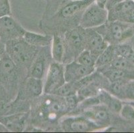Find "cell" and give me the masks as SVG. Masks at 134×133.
Masks as SVG:
<instances>
[{
	"label": "cell",
	"instance_id": "obj_1",
	"mask_svg": "<svg viewBox=\"0 0 134 133\" xmlns=\"http://www.w3.org/2000/svg\"><path fill=\"white\" fill-rule=\"evenodd\" d=\"M5 52L17 66L31 63L36 55V47L31 45L23 39L11 40L5 43Z\"/></svg>",
	"mask_w": 134,
	"mask_h": 133
},
{
	"label": "cell",
	"instance_id": "obj_2",
	"mask_svg": "<svg viewBox=\"0 0 134 133\" xmlns=\"http://www.w3.org/2000/svg\"><path fill=\"white\" fill-rule=\"evenodd\" d=\"M108 21V9L94 2L84 10L80 24L83 29H88L102 26Z\"/></svg>",
	"mask_w": 134,
	"mask_h": 133
},
{
	"label": "cell",
	"instance_id": "obj_3",
	"mask_svg": "<svg viewBox=\"0 0 134 133\" xmlns=\"http://www.w3.org/2000/svg\"><path fill=\"white\" fill-rule=\"evenodd\" d=\"M64 67L62 63L54 62L49 65L47 69L43 92L47 94L54 93L65 83Z\"/></svg>",
	"mask_w": 134,
	"mask_h": 133
},
{
	"label": "cell",
	"instance_id": "obj_4",
	"mask_svg": "<svg viewBox=\"0 0 134 133\" xmlns=\"http://www.w3.org/2000/svg\"><path fill=\"white\" fill-rule=\"evenodd\" d=\"M65 51L77 57L86 49V29L76 28L68 31L64 39Z\"/></svg>",
	"mask_w": 134,
	"mask_h": 133
},
{
	"label": "cell",
	"instance_id": "obj_5",
	"mask_svg": "<svg viewBox=\"0 0 134 133\" xmlns=\"http://www.w3.org/2000/svg\"><path fill=\"white\" fill-rule=\"evenodd\" d=\"M25 30L12 15L0 18V38L5 43L11 40L22 39Z\"/></svg>",
	"mask_w": 134,
	"mask_h": 133
},
{
	"label": "cell",
	"instance_id": "obj_6",
	"mask_svg": "<svg viewBox=\"0 0 134 133\" xmlns=\"http://www.w3.org/2000/svg\"><path fill=\"white\" fill-rule=\"evenodd\" d=\"M105 25L106 37L114 42H122L134 35V29L130 24L113 21L106 22Z\"/></svg>",
	"mask_w": 134,
	"mask_h": 133
},
{
	"label": "cell",
	"instance_id": "obj_7",
	"mask_svg": "<svg viewBox=\"0 0 134 133\" xmlns=\"http://www.w3.org/2000/svg\"><path fill=\"white\" fill-rule=\"evenodd\" d=\"M17 67L6 52L0 59V84L5 88L10 89L17 80Z\"/></svg>",
	"mask_w": 134,
	"mask_h": 133
},
{
	"label": "cell",
	"instance_id": "obj_8",
	"mask_svg": "<svg viewBox=\"0 0 134 133\" xmlns=\"http://www.w3.org/2000/svg\"><path fill=\"white\" fill-rule=\"evenodd\" d=\"M62 126L65 131L75 132L93 131L101 128L86 117H70L63 119Z\"/></svg>",
	"mask_w": 134,
	"mask_h": 133
},
{
	"label": "cell",
	"instance_id": "obj_9",
	"mask_svg": "<svg viewBox=\"0 0 134 133\" xmlns=\"http://www.w3.org/2000/svg\"><path fill=\"white\" fill-rule=\"evenodd\" d=\"M95 70L80 64L76 61H71L64 67V76L66 83H76L87 77Z\"/></svg>",
	"mask_w": 134,
	"mask_h": 133
},
{
	"label": "cell",
	"instance_id": "obj_10",
	"mask_svg": "<svg viewBox=\"0 0 134 133\" xmlns=\"http://www.w3.org/2000/svg\"><path fill=\"white\" fill-rule=\"evenodd\" d=\"M109 43L98 31L93 29H86V49L95 57H98L104 51Z\"/></svg>",
	"mask_w": 134,
	"mask_h": 133
},
{
	"label": "cell",
	"instance_id": "obj_11",
	"mask_svg": "<svg viewBox=\"0 0 134 133\" xmlns=\"http://www.w3.org/2000/svg\"><path fill=\"white\" fill-rule=\"evenodd\" d=\"M84 117L93 121L99 127L102 125H107L110 121L109 110L103 104L92 106L87 108L84 113Z\"/></svg>",
	"mask_w": 134,
	"mask_h": 133
},
{
	"label": "cell",
	"instance_id": "obj_12",
	"mask_svg": "<svg viewBox=\"0 0 134 133\" xmlns=\"http://www.w3.org/2000/svg\"><path fill=\"white\" fill-rule=\"evenodd\" d=\"M104 75L110 82L125 81L126 80L134 79V70H125L112 67H104L102 70Z\"/></svg>",
	"mask_w": 134,
	"mask_h": 133
},
{
	"label": "cell",
	"instance_id": "obj_13",
	"mask_svg": "<svg viewBox=\"0 0 134 133\" xmlns=\"http://www.w3.org/2000/svg\"><path fill=\"white\" fill-rule=\"evenodd\" d=\"M96 0H76L67 3L59 11V15L63 18H70L79 12L81 11L88 7Z\"/></svg>",
	"mask_w": 134,
	"mask_h": 133
},
{
	"label": "cell",
	"instance_id": "obj_14",
	"mask_svg": "<svg viewBox=\"0 0 134 133\" xmlns=\"http://www.w3.org/2000/svg\"><path fill=\"white\" fill-rule=\"evenodd\" d=\"M25 115L24 114L0 115V123L12 131H21L24 126Z\"/></svg>",
	"mask_w": 134,
	"mask_h": 133
},
{
	"label": "cell",
	"instance_id": "obj_15",
	"mask_svg": "<svg viewBox=\"0 0 134 133\" xmlns=\"http://www.w3.org/2000/svg\"><path fill=\"white\" fill-rule=\"evenodd\" d=\"M65 51L64 40L58 34H54L52 40V56L53 60L62 63L65 59Z\"/></svg>",
	"mask_w": 134,
	"mask_h": 133
},
{
	"label": "cell",
	"instance_id": "obj_16",
	"mask_svg": "<svg viewBox=\"0 0 134 133\" xmlns=\"http://www.w3.org/2000/svg\"><path fill=\"white\" fill-rule=\"evenodd\" d=\"M99 100L109 110V111L114 113H119L123 104L119 98L112 95L111 93L102 91L99 96Z\"/></svg>",
	"mask_w": 134,
	"mask_h": 133
},
{
	"label": "cell",
	"instance_id": "obj_17",
	"mask_svg": "<svg viewBox=\"0 0 134 133\" xmlns=\"http://www.w3.org/2000/svg\"><path fill=\"white\" fill-rule=\"evenodd\" d=\"M22 39L28 44L36 47L48 45L52 41L50 37L47 35L27 31H25Z\"/></svg>",
	"mask_w": 134,
	"mask_h": 133
},
{
	"label": "cell",
	"instance_id": "obj_18",
	"mask_svg": "<svg viewBox=\"0 0 134 133\" xmlns=\"http://www.w3.org/2000/svg\"><path fill=\"white\" fill-rule=\"evenodd\" d=\"M115 56L114 46L109 45L107 48L97 57L95 67L102 68L108 66L112 61Z\"/></svg>",
	"mask_w": 134,
	"mask_h": 133
},
{
	"label": "cell",
	"instance_id": "obj_19",
	"mask_svg": "<svg viewBox=\"0 0 134 133\" xmlns=\"http://www.w3.org/2000/svg\"><path fill=\"white\" fill-rule=\"evenodd\" d=\"M46 60L42 56H40L31 65L30 75L36 79H42L46 72Z\"/></svg>",
	"mask_w": 134,
	"mask_h": 133
},
{
	"label": "cell",
	"instance_id": "obj_20",
	"mask_svg": "<svg viewBox=\"0 0 134 133\" xmlns=\"http://www.w3.org/2000/svg\"><path fill=\"white\" fill-rule=\"evenodd\" d=\"M26 87L27 91L33 96H39L43 92V85L41 79H36L32 77L27 80Z\"/></svg>",
	"mask_w": 134,
	"mask_h": 133
},
{
	"label": "cell",
	"instance_id": "obj_21",
	"mask_svg": "<svg viewBox=\"0 0 134 133\" xmlns=\"http://www.w3.org/2000/svg\"><path fill=\"white\" fill-rule=\"evenodd\" d=\"M75 61L80 63V64L88 67L96 68L95 65H96V57H95L87 49H84L83 51H81L79 55L76 57Z\"/></svg>",
	"mask_w": 134,
	"mask_h": 133
},
{
	"label": "cell",
	"instance_id": "obj_22",
	"mask_svg": "<svg viewBox=\"0 0 134 133\" xmlns=\"http://www.w3.org/2000/svg\"><path fill=\"white\" fill-rule=\"evenodd\" d=\"M108 66L125 70H134V64L129 59L121 56L115 55Z\"/></svg>",
	"mask_w": 134,
	"mask_h": 133
},
{
	"label": "cell",
	"instance_id": "obj_23",
	"mask_svg": "<svg viewBox=\"0 0 134 133\" xmlns=\"http://www.w3.org/2000/svg\"><path fill=\"white\" fill-rule=\"evenodd\" d=\"M125 81H114L111 82L109 89L112 95L118 98L125 99Z\"/></svg>",
	"mask_w": 134,
	"mask_h": 133
},
{
	"label": "cell",
	"instance_id": "obj_24",
	"mask_svg": "<svg viewBox=\"0 0 134 133\" xmlns=\"http://www.w3.org/2000/svg\"><path fill=\"white\" fill-rule=\"evenodd\" d=\"M119 113L124 119L134 123V107L130 103L123 104Z\"/></svg>",
	"mask_w": 134,
	"mask_h": 133
},
{
	"label": "cell",
	"instance_id": "obj_25",
	"mask_svg": "<svg viewBox=\"0 0 134 133\" xmlns=\"http://www.w3.org/2000/svg\"><path fill=\"white\" fill-rule=\"evenodd\" d=\"M64 101L68 108L73 109L76 107L78 102V96L76 92H74L68 94V95L64 97Z\"/></svg>",
	"mask_w": 134,
	"mask_h": 133
},
{
	"label": "cell",
	"instance_id": "obj_26",
	"mask_svg": "<svg viewBox=\"0 0 134 133\" xmlns=\"http://www.w3.org/2000/svg\"><path fill=\"white\" fill-rule=\"evenodd\" d=\"M12 15L9 0H0V18Z\"/></svg>",
	"mask_w": 134,
	"mask_h": 133
},
{
	"label": "cell",
	"instance_id": "obj_27",
	"mask_svg": "<svg viewBox=\"0 0 134 133\" xmlns=\"http://www.w3.org/2000/svg\"><path fill=\"white\" fill-rule=\"evenodd\" d=\"M116 21H120L127 24H134V7L118 17Z\"/></svg>",
	"mask_w": 134,
	"mask_h": 133
},
{
	"label": "cell",
	"instance_id": "obj_28",
	"mask_svg": "<svg viewBox=\"0 0 134 133\" xmlns=\"http://www.w3.org/2000/svg\"><path fill=\"white\" fill-rule=\"evenodd\" d=\"M125 93V99L134 100V81L126 84Z\"/></svg>",
	"mask_w": 134,
	"mask_h": 133
},
{
	"label": "cell",
	"instance_id": "obj_29",
	"mask_svg": "<svg viewBox=\"0 0 134 133\" xmlns=\"http://www.w3.org/2000/svg\"><path fill=\"white\" fill-rule=\"evenodd\" d=\"M5 53V43L0 38V59L3 56V55Z\"/></svg>",
	"mask_w": 134,
	"mask_h": 133
},
{
	"label": "cell",
	"instance_id": "obj_30",
	"mask_svg": "<svg viewBox=\"0 0 134 133\" xmlns=\"http://www.w3.org/2000/svg\"><path fill=\"white\" fill-rule=\"evenodd\" d=\"M121 1H124V0H107L105 7H108V9H109L111 6L115 5V3H118L119 2H121Z\"/></svg>",
	"mask_w": 134,
	"mask_h": 133
},
{
	"label": "cell",
	"instance_id": "obj_31",
	"mask_svg": "<svg viewBox=\"0 0 134 133\" xmlns=\"http://www.w3.org/2000/svg\"><path fill=\"white\" fill-rule=\"evenodd\" d=\"M96 2H97L99 5H100L101 6L105 7L107 0H96Z\"/></svg>",
	"mask_w": 134,
	"mask_h": 133
},
{
	"label": "cell",
	"instance_id": "obj_32",
	"mask_svg": "<svg viewBox=\"0 0 134 133\" xmlns=\"http://www.w3.org/2000/svg\"><path fill=\"white\" fill-rule=\"evenodd\" d=\"M130 104H131V105H132L133 107H134V101H133V102H130Z\"/></svg>",
	"mask_w": 134,
	"mask_h": 133
},
{
	"label": "cell",
	"instance_id": "obj_33",
	"mask_svg": "<svg viewBox=\"0 0 134 133\" xmlns=\"http://www.w3.org/2000/svg\"><path fill=\"white\" fill-rule=\"evenodd\" d=\"M133 1H134V0H133Z\"/></svg>",
	"mask_w": 134,
	"mask_h": 133
}]
</instances>
